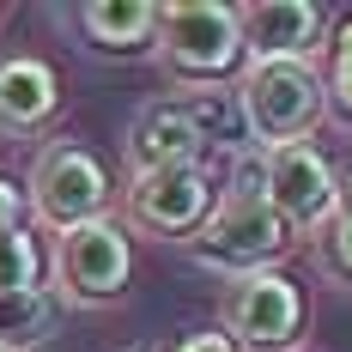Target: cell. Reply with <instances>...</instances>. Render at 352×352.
Wrapping results in <instances>:
<instances>
[{
    "mask_svg": "<svg viewBox=\"0 0 352 352\" xmlns=\"http://www.w3.org/2000/svg\"><path fill=\"white\" fill-rule=\"evenodd\" d=\"M322 109V79L310 61H261V67H243V85H237V116H243V134L261 152H280V146H304L316 134Z\"/></svg>",
    "mask_w": 352,
    "mask_h": 352,
    "instance_id": "cell-1",
    "label": "cell"
},
{
    "mask_svg": "<svg viewBox=\"0 0 352 352\" xmlns=\"http://www.w3.org/2000/svg\"><path fill=\"white\" fill-rule=\"evenodd\" d=\"M158 55L176 79L212 85L225 73L243 67V31H237V6L225 0H176L158 6Z\"/></svg>",
    "mask_w": 352,
    "mask_h": 352,
    "instance_id": "cell-2",
    "label": "cell"
},
{
    "mask_svg": "<svg viewBox=\"0 0 352 352\" xmlns=\"http://www.w3.org/2000/svg\"><path fill=\"white\" fill-rule=\"evenodd\" d=\"M188 249H195V261L243 280V274H261V267L280 261L292 249V231L280 225V212L261 195H225V201H212L207 225L188 237Z\"/></svg>",
    "mask_w": 352,
    "mask_h": 352,
    "instance_id": "cell-3",
    "label": "cell"
},
{
    "mask_svg": "<svg viewBox=\"0 0 352 352\" xmlns=\"http://www.w3.org/2000/svg\"><path fill=\"white\" fill-rule=\"evenodd\" d=\"M55 298L73 304V310H98L109 298H122V285L134 274V249H128V231L116 219H91V225H73L55 237Z\"/></svg>",
    "mask_w": 352,
    "mask_h": 352,
    "instance_id": "cell-4",
    "label": "cell"
},
{
    "mask_svg": "<svg viewBox=\"0 0 352 352\" xmlns=\"http://www.w3.org/2000/svg\"><path fill=\"white\" fill-rule=\"evenodd\" d=\"M31 195V212L61 237V231H73V225H91V219H104L109 207V170L85 152V146H49V152H36L31 164V182H25Z\"/></svg>",
    "mask_w": 352,
    "mask_h": 352,
    "instance_id": "cell-5",
    "label": "cell"
},
{
    "mask_svg": "<svg viewBox=\"0 0 352 352\" xmlns=\"http://www.w3.org/2000/svg\"><path fill=\"white\" fill-rule=\"evenodd\" d=\"M298 328H304V292L292 285V274L261 267V274H243L231 285V298H225V334H231V346L285 352V346H298Z\"/></svg>",
    "mask_w": 352,
    "mask_h": 352,
    "instance_id": "cell-6",
    "label": "cell"
},
{
    "mask_svg": "<svg viewBox=\"0 0 352 352\" xmlns=\"http://www.w3.org/2000/svg\"><path fill=\"white\" fill-rule=\"evenodd\" d=\"M261 201L280 212L285 231H322L334 207H340V188H334V164L322 158L316 146H280V152H261Z\"/></svg>",
    "mask_w": 352,
    "mask_h": 352,
    "instance_id": "cell-7",
    "label": "cell"
},
{
    "mask_svg": "<svg viewBox=\"0 0 352 352\" xmlns=\"http://www.w3.org/2000/svg\"><path fill=\"white\" fill-rule=\"evenodd\" d=\"M212 212V176L201 164L140 170L128 182V219L152 237H195Z\"/></svg>",
    "mask_w": 352,
    "mask_h": 352,
    "instance_id": "cell-8",
    "label": "cell"
},
{
    "mask_svg": "<svg viewBox=\"0 0 352 352\" xmlns=\"http://www.w3.org/2000/svg\"><path fill=\"white\" fill-rule=\"evenodd\" d=\"M237 31H243V67L310 61L322 49V6H310V0H249V6H237Z\"/></svg>",
    "mask_w": 352,
    "mask_h": 352,
    "instance_id": "cell-9",
    "label": "cell"
},
{
    "mask_svg": "<svg viewBox=\"0 0 352 352\" xmlns=\"http://www.w3.org/2000/svg\"><path fill=\"white\" fill-rule=\"evenodd\" d=\"M201 128L188 122V109L182 104H146L134 116V128H128V164L134 176L140 170H170V164H201Z\"/></svg>",
    "mask_w": 352,
    "mask_h": 352,
    "instance_id": "cell-10",
    "label": "cell"
},
{
    "mask_svg": "<svg viewBox=\"0 0 352 352\" xmlns=\"http://www.w3.org/2000/svg\"><path fill=\"white\" fill-rule=\"evenodd\" d=\"M61 104L55 67L36 55H6L0 61V134H36Z\"/></svg>",
    "mask_w": 352,
    "mask_h": 352,
    "instance_id": "cell-11",
    "label": "cell"
},
{
    "mask_svg": "<svg viewBox=\"0 0 352 352\" xmlns=\"http://www.w3.org/2000/svg\"><path fill=\"white\" fill-rule=\"evenodd\" d=\"M79 25H85V36L98 49L134 55V49H146L158 36V6L152 0H91V6H79Z\"/></svg>",
    "mask_w": 352,
    "mask_h": 352,
    "instance_id": "cell-12",
    "label": "cell"
},
{
    "mask_svg": "<svg viewBox=\"0 0 352 352\" xmlns=\"http://www.w3.org/2000/svg\"><path fill=\"white\" fill-rule=\"evenodd\" d=\"M55 334V298L31 285V292H0V352H36Z\"/></svg>",
    "mask_w": 352,
    "mask_h": 352,
    "instance_id": "cell-13",
    "label": "cell"
},
{
    "mask_svg": "<svg viewBox=\"0 0 352 352\" xmlns=\"http://www.w3.org/2000/svg\"><path fill=\"white\" fill-rule=\"evenodd\" d=\"M36 274H43V255H36L31 231L25 225L0 231V292H31Z\"/></svg>",
    "mask_w": 352,
    "mask_h": 352,
    "instance_id": "cell-14",
    "label": "cell"
},
{
    "mask_svg": "<svg viewBox=\"0 0 352 352\" xmlns=\"http://www.w3.org/2000/svg\"><path fill=\"white\" fill-rule=\"evenodd\" d=\"M316 261L328 280H352V212H334L316 231Z\"/></svg>",
    "mask_w": 352,
    "mask_h": 352,
    "instance_id": "cell-15",
    "label": "cell"
},
{
    "mask_svg": "<svg viewBox=\"0 0 352 352\" xmlns=\"http://www.w3.org/2000/svg\"><path fill=\"white\" fill-rule=\"evenodd\" d=\"M322 98L340 109V116H352V19L340 25L334 49H328V85H322Z\"/></svg>",
    "mask_w": 352,
    "mask_h": 352,
    "instance_id": "cell-16",
    "label": "cell"
},
{
    "mask_svg": "<svg viewBox=\"0 0 352 352\" xmlns=\"http://www.w3.org/2000/svg\"><path fill=\"white\" fill-rule=\"evenodd\" d=\"M19 219H25V188H19V182H6V176H0V231H12V225H19Z\"/></svg>",
    "mask_w": 352,
    "mask_h": 352,
    "instance_id": "cell-17",
    "label": "cell"
},
{
    "mask_svg": "<svg viewBox=\"0 0 352 352\" xmlns=\"http://www.w3.org/2000/svg\"><path fill=\"white\" fill-rule=\"evenodd\" d=\"M176 352H237V346H231V334H225V328H212V334H188Z\"/></svg>",
    "mask_w": 352,
    "mask_h": 352,
    "instance_id": "cell-18",
    "label": "cell"
},
{
    "mask_svg": "<svg viewBox=\"0 0 352 352\" xmlns=\"http://www.w3.org/2000/svg\"><path fill=\"white\" fill-rule=\"evenodd\" d=\"M0 19H6V12H0Z\"/></svg>",
    "mask_w": 352,
    "mask_h": 352,
    "instance_id": "cell-19",
    "label": "cell"
}]
</instances>
